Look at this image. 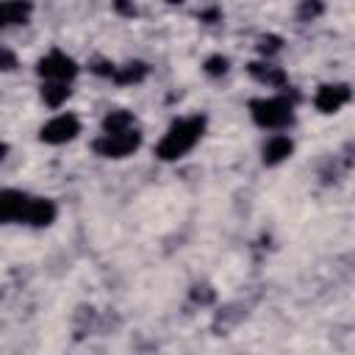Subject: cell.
Listing matches in <instances>:
<instances>
[{
    "label": "cell",
    "mask_w": 355,
    "mask_h": 355,
    "mask_svg": "<svg viewBox=\"0 0 355 355\" xmlns=\"http://www.w3.org/2000/svg\"><path fill=\"white\" fill-rule=\"evenodd\" d=\"M75 72H78V64H75L69 55L58 53V50L47 53V55L39 61V75L47 78V80H64V83H67L69 78H75Z\"/></svg>",
    "instance_id": "5"
},
{
    "label": "cell",
    "mask_w": 355,
    "mask_h": 355,
    "mask_svg": "<svg viewBox=\"0 0 355 355\" xmlns=\"http://www.w3.org/2000/svg\"><path fill=\"white\" fill-rule=\"evenodd\" d=\"M67 97H69V89H67L64 80H50V83L42 86V100H44L50 108H58Z\"/></svg>",
    "instance_id": "13"
},
{
    "label": "cell",
    "mask_w": 355,
    "mask_h": 355,
    "mask_svg": "<svg viewBox=\"0 0 355 355\" xmlns=\"http://www.w3.org/2000/svg\"><path fill=\"white\" fill-rule=\"evenodd\" d=\"M133 128V116L130 111H111L105 119H103V130L105 133H125Z\"/></svg>",
    "instance_id": "14"
},
{
    "label": "cell",
    "mask_w": 355,
    "mask_h": 355,
    "mask_svg": "<svg viewBox=\"0 0 355 355\" xmlns=\"http://www.w3.org/2000/svg\"><path fill=\"white\" fill-rule=\"evenodd\" d=\"M144 75H147V64L130 61V64H125V67H116L111 78H114L116 83H139V80H144Z\"/></svg>",
    "instance_id": "12"
},
{
    "label": "cell",
    "mask_w": 355,
    "mask_h": 355,
    "mask_svg": "<svg viewBox=\"0 0 355 355\" xmlns=\"http://www.w3.org/2000/svg\"><path fill=\"white\" fill-rule=\"evenodd\" d=\"M319 14H322V0H302V6H300V17L302 19H313Z\"/></svg>",
    "instance_id": "17"
},
{
    "label": "cell",
    "mask_w": 355,
    "mask_h": 355,
    "mask_svg": "<svg viewBox=\"0 0 355 355\" xmlns=\"http://www.w3.org/2000/svg\"><path fill=\"white\" fill-rule=\"evenodd\" d=\"M280 44H283V39L280 36H261L258 39V53H263V55H272V53H277L280 50Z\"/></svg>",
    "instance_id": "15"
},
{
    "label": "cell",
    "mask_w": 355,
    "mask_h": 355,
    "mask_svg": "<svg viewBox=\"0 0 355 355\" xmlns=\"http://www.w3.org/2000/svg\"><path fill=\"white\" fill-rule=\"evenodd\" d=\"M6 153H8V147H6V144H3V141H0V158H3V155H6Z\"/></svg>",
    "instance_id": "21"
},
{
    "label": "cell",
    "mask_w": 355,
    "mask_h": 355,
    "mask_svg": "<svg viewBox=\"0 0 355 355\" xmlns=\"http://www.w3.org/2000/svg\"><path fill=\"white\" fill-rule=\"evenodd\" d=\"M291 150H294V144H291L288 136H272L266 141V147H263V161L266 164H280V161H286L291 155Z\"/></svg>",
    "instance_id": "10"
},
{
    "label": "cell",
    "mask_w": 355,
    "mask_h": 355,
    "mask_svg": "<svg viewBox=\"0 0 355 355\" xmlns=\"http://www.w3.org/2000/svg\"><path fill=\"white\" fill-rule=\"evenodd\" d=\"M53 219H55V205L50 200H39V197L28 200L22 222H28V225H50Z\"/></svg>",
    "instance_id": "7"
},
{
    "label": "cell",
    "mask_w": 355,
    "mask_h": 355,
    "mask_svg": "<svg viewBox=\"0 0 355 355\" xmlns=\"http://www.w3.org/2000/svg\"><path fill=\"white\" fill-rule=\"evenodd\" d=\"M347 100H349V89H347L344 83L322 86V89L316 92V97H313L316 108H319V111H324V114H333V111H338V108H341Z\"/></svg>",
    "instance_id": "6"
},
{
    "label": "cell",
    "mask_w": 355,
    "mask_h": 355,
    "mask_svg": "<svg viewBox=\"0 0 355 355\" xmlns=\"http://www.w3.org/2000/svg\"><path fill=\"white\" fill-rule=\"evenodd\" d=\"M28 14H31V3L28 0H3L0 3V25L25 22Z\"/></svg>",
    "instance_id": "9"
},
{
    "label": "cell",
    "mask_w": 355,
    "mask_h": 355,
    "mask_svg": "<svg viewBox=\"0 0 355 355\" xmlns=\"http://www.w3.org/2000/svg\"><path fill=\"white\" fill-rule=\"evenodd\" d=\"M166 3H183V0H166Z\"/></svg>",
    "instance_id": "22"
},
{
    "label": "cell",
    "mask_w": 355,
    "mask_h": 355,
    "mask_svg": "<svg viewBox=\"0 0 355 355\" xmlns=\"http://www.w3.org/2000/svg\"><path fill=\"white\" fill-rule=\"evenodd\" d=\"M78 133H80V122H78V116H72V114H61V116L50 119V122L39 130L42 141H47V144H64V141L75 139Z\"/></svg>",
    "instance_id": "4"
},
{
    "label": "cell",
    "mask_w": 355,
    "mask_h": 355,
    "mask_svg": "<svg viewBox=\"0 0 355 355\" xmlns=\"http://www.w3.org/2000/svg\"><path fill=\"white\" fill-rule=\"evenodd\" d=\"M28 200H31V197H25L22 191H0V222L22 219Z\"/></svg>",
    "instance_id": "8"
},
{
    "label": "cell",
    "mask_w": 355,
    "mask_h": 355,
    "mask_svg": "<svg viewBox=\"0 0 355 355\" xmlns=\"http://www.w3.org/2000/svg\"><path fill=\"white\" fill-rule=\"evenodd\" d=\"M116 8H119L122 14H136V8H133L128 0H116Z\"/></svg>",
    "instance_id": "20"
},
{
    "label": "cell",
    "mask_w": 355,
    "mask_h": 355,
    "mask_svg": "<svg viewBox=\"0 0 355 355\" xmlns=\"http://www.w3.org/2000/svg\"><path fill=\"white\" fill-rule=\"evenodd\" d=\"M139 141H141V136L130 128L125 133H105L103 139L94 141V150L100 155H105V158H125L139 147Z\"/></svg>",
    "instance_id": "3"
},
{
    "label": "cell",
    "mask_w": 355,
    "mask_h": 355,
    "mask_svg": "<svg viewBox=\"0 0 355 355\" xmlns=\"http://www.w3.org/2000/svg\"><path fill=\"white\" fill-rule=\"evenodd\" d=\"M14 67H17V55H14L8 47L0 44V69H3V72H11Z\"/></svg>",
    "instance_id": "18"
},
{
    "label": "cell",
    "mask_w": 355,
    "mask_h": 355,
    "mask_svg": "<svg viewBox=\"0 0 355 355\" xmlns=\"http://www.w3.org/2000/svg\"><path fill=\"white\" fill-rule=\"evenodd\" d=\"M250 75L266 86H283L286 83V75L280 67H272V64H261V61H252L250 64Z\"/></svg>",
    "instance_id": "11"
},
{
    "label": "cell",
    "mask_w": 355,
    "mask_h": 355,
    "mask_svg": "<svg viewBox=\"0 0 355 355\" xmlns=\"http://www.w3.org/2000/svg\"><path fill=\"white\" fill-rule=\"evenodd\" d=\"M252 119L261 128H283L291 122V103L286 97H263L250 103Z\"/></svg>",
    "instance_id": "2"
},
{
    "label": "cell",
    "mask_w": 355,
    "mask_h": 355,
    "mask_svg": "<svg viewBox=\"0 0 355 355\" xmlns=\"http://www.w3.org/2000/svg\"><path fill=\"white\" fill-rule=\"evenodd\" d=\"M205 72L208 75H225L227 72V58L225 55H211L205 61Z\"/></svg>",
    "instance_id": "16"
},
{
    "label": "cell",
    "mask_w": 355,
    "mask_h": 355,
    "mask_svg": "<svg viewBox=\"0 0 355 355\" xmlns=\"http://www.w3.org/2000/svg\"><path fill=\"white\" fill-rule=\"evenodd\" d=\"M191 300H194V302H211V300H214V291H211L208 286H197V288L191 291Z\"/></svg>",
    "instance_id": "19"
},
{
    "label": "cell",
    "mask_w": 355,
    "mask_h": 355,
    "mask_svg": "<svg viewBox=\"0 0 355 355\" xmlns=\"http://www.w3.org/2000/svg\"><path fill=\"white\" fill-rule=\"evenodd\" d=\"M202 128H205V119L202 116H189V119L172 122V128L166 130V136L158 141L155 155L161 161H175L180 155H186L197 144V139L202 136Z\"/></svg>",
    "instance_id": "1"
}]
</instances>
